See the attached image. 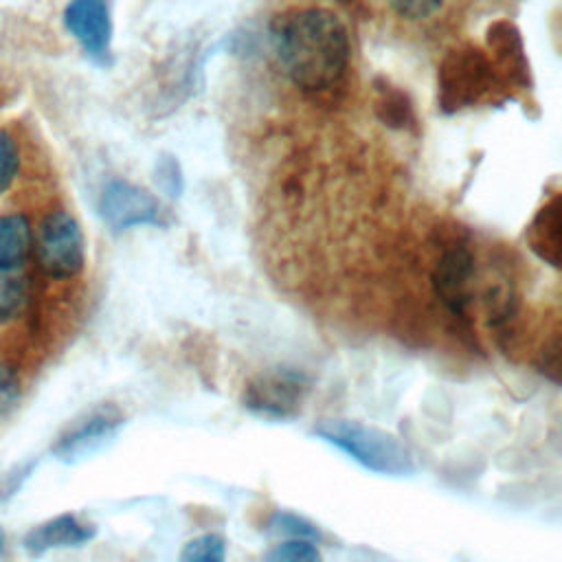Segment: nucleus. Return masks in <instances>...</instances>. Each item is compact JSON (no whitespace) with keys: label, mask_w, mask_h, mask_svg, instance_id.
<instances>
[{"label":"nucleus","mask_w":562,"mask_h":562,"mask_svg":"<svg viewBox=\"0 0 562 562\" xmlns=\"http://www.w3.org/2000/svg\"><path fill=\"white\" fill-rule=\"evenodd\" d=\"M94 536H97L94 525L81 520L77 514L66 512L31 527L22 538V547L26 549L29 555L37 558L55 549L81 547L90 542Z\"/></svg>","instance_id":"9d476101"},{"label":"nucleus","mask_w":562,"mask_h":562,"mask_svg":"<svg viewBox=\"0 0 562 562\" xmlns=\"http://www.w3.org/2000/svg\"><path fill=\"white\" fill-rule=\"evenodd\" d=\"M125 424V417L114 404H97L75 417L55 439L50 452L61 463H77L101 450Z\"/></svg>","instance_id":"39448f33"},{"label":"nucleus","mask_w":562,"mask_h":562,"mask_svg":"<svg viewBox=\"0 0 562 562\" xmlns=\"http://www.w3.org/2000/svg\"><path fill=\"white\" fill-rule=\"evenodd\" d=\"M268 531L277 533V536H285V538L312 540L316 544L323 540V531L312 520H307L305 516H301L296 512H288V509H277L270 516Z\"/></svg>","instance_id":"4468645a"},{"label":"nucleus","mask_w":562,"mask_h":562,"mask_svg":"<svg viewBox=\"0 0 562 562\" xmlns=\"http://www.w3.org/2000/svg\"><path fill=\"white\" fill-rule=\"evenodd\" d=\"M494 66L479 50H454L441 66V99L446 110L474 103L490 88Z\"/></svg>","instance_id":"1a4fd4ad"},{"label":"nucleus","mask_w":562,"mask_h":562,"mask_svg":"<svg viewBox=\"0 0 562 562\" xmlns=\"http://www.w3.org/2000/svg\"><path fill=\"white\" fill-rule=\"evenodd\" d=\"M432 288L450 314L468 316L476 296V259L465 244H454L441 252L432 270Z\"/></svg>","instance_id":"0eeeda50"},{"label":"nucleus","mask_w":562,"mask_h":562,"mask_svg":"<svg viewBox=\"0 0 562 562\" xmlns=\"http://www.w3.org/2000/svg\"><path fill=\"white\" fill-rule=\"evenodd\" d=\"M64 26L92 61L101 66L112 61L114 24L108 0H70L64 9Z\"/></svg>","instance_id":"6e6552de"},{"label":"nucleus","mask_w":562,"mask_h":562,"mask_svg":"<svg viewBox=\"0 0 562 562\" xmlns=\"http://www.w3.org/2000/svg\"><path fill=\"white\" fill-rule=\"evenodd\" d=\"M35 233L26 215H0V270H22L33 252Z\"/></svg>","instance_id":"f8f14e48"},{"label":"nucleus","mask_w":562,"mask_h":562,"mask_svg":"<svg viewBox=\"0 0 562 562\" xmlns=\"http://www.w3.org/2000/svg\"><path fill=\"white\" fill-rule=\"evenodd\" d=\"M20 173V149L11 134L0 132V195L15 182Z\"/></svg>","instance_id":"6ab92c4d"},{"label":"nucleus","mask_w":562,"mask_h":562,"mask_svg":"<svg viewBox=\"0 0 562 562\" xmlns=\"http://www.w3.org/2000/svg\"><path fill=\"white\" fill-rule=\"evenodd\" d=\"M2 551H4V529L0 525V558H2Z\"/></svg>","instance_id":"5701e85b"},{"label":"nucleus","mask_w":562,"mask_h":562,"mask_svg":"<svg viewBox=\"0 0 562 562\" xmlns=\"http://www.w3.org/2000/svg\"><path fill=\"white\" fill-rule=\"evenodd\" d=\"M538 367L551 380L562 382V327L551 331L538 349Z\"/></svg>","instance_id":"a211bd4d"},{"label":"nucleus","mask_w":562,"mask_h":562,"mask_svg":"<svg viewBox=\"0 0 562 562\" xmlns=\"http://www.w3.org/2000/svg\"><path fill=\"white\" fill-rule=\"evenodd\" d=\"M156 184L169 195L178 198L182 191V173L171 156H162L156 165Z\"/></svg>","instance_id":"412c9836"},{"label":"nucleus","mask_w":562,"mask_h":562,"mask_svg":"<svg viewBox=\"0 0 562 562\" xmlns=\"http://www.w3.org/2000/svg\"><path fill=\"white\" fill-rule=\"evenodd\" d=\"M389 9L406 22H428L439 15L446 0H386Z\"/></svg>","instance_id":"f3484780"},{"label":"nucleus","mask_w":562,"mask_h":562,"mask_svg":"<svg viewBox=\"0 0 562 562\" xmlns=\"http://www.w3.org/2000/svg\"><path fill=\"white\" fill-rule=\"evenodd\" d=\"M31 468H33V465L29 463V465H24V468H13L11 472L0 474V501L9 498V496L20 487V483L29 476Z\"/></svg>","instance_id":"4be33fe9"},{"label":"nucleus","mask_w":562,"mask_h":562,"mask_svg":"<svg viewBox=\"0 0 562 562\" xmlns=\"http://www.w3.org/2000/svg\"><path fill=\"white\" fill-rule=\"evenodd\" d=\"M31 303V283L20 270H0V325L18 321Z\"/></svg>","instance_id":"ddd939ff"},{"label":"nucleus","mask_w":562,"mask_h":562,"mask_svg":"<svg viewBox=\"0 0 562 562\" xmlns=\"http://www.w3.org/2000/svg\"><path fill=\"white\" fill-rule=\"evenodd\" d=\"M527 241L542 261L562 268V193L538 209L527 228Z\"/></svg>","instance_id":"9b49d317"},{"label":"nucleus","mask_w":562,"mask_h":562,"mask_svg":"<svg viewBox=\"0 0 562 562\" xmlns=\"http://www.w3.org/2000/svg\"><path fill=\"white\" fill-rule=\"evenodd\" d=\"M312 432L369 472L384 476H408L415 472L411 448L397 435L380 426L358 419L327 417L316 422Z\"/></svg>","instance_id":"f03ea898"},{"label":"nucleus","mask_w":562,"mask_h":562,"mask_svg":"<svg viewBox=\"0 0 562 562\" xmlns=\"http://www.w3.org/2000/svg\"><path fill=\"white\" fill-rule=\"evenodd\" d=\"M270 42L288 79L307 92L336 86L349 66V33L325 7H296L274 18Z\"/></svg>","instance_id":"f257e3e1"},{"label":"nucleus","mask_w":562,"mask_h":562,"mask_svg":"<svg viewBox=\"0 0 562 562\" xmlns=\"http://www.w3.org/2000/svg\"><path fill=\"white\" fill-rule=\"evenodd\" d=\"M310 391L307 375L292 367H274L252 375L244 389V406L266 419H292Z\"/></svg>","instance_id":"20e7f679"},{"label":"nucleus","mask_w":562,"mask_h":562,"mask_svg":"<svg viewBox=\"0 0 562 562\" xmlns=\"http://www.w3.org/2000/svg\"><path fill=\"white\" fill-rule=\"evenodd\" d=\"M33 252L46 277H77L86 266V239L75 215L66 211L46 213L35 231Z\"/></svg>","instance_id":"7ed1b4c3"},{"label":"nucleus","mask_w":562,"mask_h":562,"mask_svg":"<svg viewBox=\"0 0 562 562\" xmlns=\"http://www.w3.org/2000/svg\"><path fill=\"white\" fill-rule=\"evenodd\" d=\"M261 562H323V555L312 540L285 538L283 542L268 549Z\"/></svg>","instance_id":"dca6fc26"},{"label":"nucleus","mask_w":562,"mask_h":562,"mask_svg":"<svg viewBox=\"0 0 562 562\" xmlns=\"http://www.w3.org/2000/svg\"><path fill=\"white\" fill-rule=\"evenodd\" d=\"M178 562H226V540L220 533H200L184 542Z\"/></svg>","instance_id":"2eb2a0df"},{"label":"nucleus","mask_w":562,"mask_h":562,"mask_svg":"<svg viewBox=\"0 0 562 562\" xmlns=\"http://www.w3.org/2000/svg\"><path fill=\"white\" fill-rule=\"evenodd\" d=\"M99 215L108 228L121 233L136 226L160 224V202L130 180H110L99 195Z\"/></svg>","instance_id":"423d86ee"},{"label":"nucleus","mask_w":562,"mask_h":562,"mask_svg":"<svg viewBox=\"0 0 562 562\" xmlns=\"http://www.w3.org/2000/svg\"><path fill=\"white\" fill-rule=\"evenodd\" d=\"M22 397V384L15 369L7 362H0V419L7 417Z\"/></svg>","instance_id":"aec40b11"}]
</instances>
